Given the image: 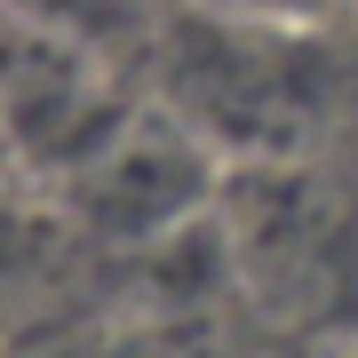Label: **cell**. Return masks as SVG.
I'll return each instance as SVG.
<instances>
[{"label": "cell", "instance_id": "cell-1", "mask_svg": "<svg viewBox=\"0 0 358 358\" xmlns=\"http://www.w3.org/2000/svg\"><path fill=\"white\" fill-rule=\"evenodd\" d=\"M183 183H192V167H183V159L128 143V152L103 159L96 207H103V223H159V215H176V207H183Z\"/></svg>", "mask_w": 358, "mask_h": 358}, {"label": "cell", "instance_id": "cell-2", "mask_svg": "<svg viewBox=\"0 0 358 358\" xmlns=\"http://www.w3.org/2000/svg\"><path fill=\"white\" fill-rule=\"evenodd\" d=\"M327 0H223V16H255V24H287V16H319Z\"/></svg>", "mask_w": 358, "mask_h": 358}, {"label": "cell", "instance_id": "cell-3", "mask_svg": "<svg viewBox=\"0 0 358 358\" xmlns=\"http://www.w3.org/2000/svg\"><path fill=\"white\" fill-rule=\"evenodd\" d=\"M350 358H358V350H350Z\"/></svg>", "mask_w": 358, "mask_h": 358}]
</instances>
